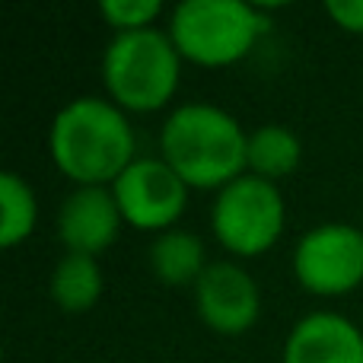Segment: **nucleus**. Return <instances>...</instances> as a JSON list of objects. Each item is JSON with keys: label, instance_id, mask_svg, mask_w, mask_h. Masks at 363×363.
I'll use <instances>...</instances> for the list:
<instances>
[{"label": "nucleus", "instance_id": "obj_1", "mask_svg": "<svg viewBox=\"0 0 363 363\" xmlns=\"http://www.w3.org/2000/svg\"><path fill=\"white\" fill-rule=\"evenodd\" d=\"M48 153L74 188L112 185L138 160V140L128 112L108 96H77L51 118Z\"/></svg>", "mask_w": 363, "mask_h": 363}, {"label": "nucleus", "instance_id": "obj_2", "mask_svg": "<svg viewBox=\"0 0 363 363\" xmlns=\"http://www.w3.org/2000/svg\"><path fill=\"white\" fill-rule=\"evenodd\" d=\"M249 131L213 102H182L160 128V157L188 188L220 191L245 176Z\"/></svg>", "mask_w": 363, "mask_h": 363}, {"label": "nucleus", "instance_id": "obj_3", "mask_svg": "<svg viewBox=\"0 0 363 363\" xmlns=\"http://www.w3.org/2000/svg\"><path fill=\"white\" fill-rule=\"evenodd\" d=\"M182 77V55L169 32H118L102 51V83L121 112L147 115L172 102Z\"/></svg>", "mask_w": 363, "mask_h": 363}, {"label": "nucleus", "instance_id": "obj_4", "mask_svg": "<svg viewBox=\"0 0 363 363\" xmlns=\"http://www.w3.org/2000/svg\"><path fill=\"white\" fill-rule=\"evenodd\" d=\"M169 38L182 61L230 67L252 55L268 32V16L245 0H182L169 13Z\"/></svg>", "mask_w": 363, "mask_h": 363}, {"label": "nucleus", "instance_id": "obj_5", "mask_svg": "<svg viewBox=\"0 0 363 363\" xmlns=\"http://www.w3.org/2000/svg\"><path fill=\"white\" fill-rule=\"evenodd\" d=\"M284 223H287V204L281 185L252 172L220 188L211 207L213 236L236 258H258L274 249Z\"/></svg>", "mask_w": 363, "mask_h": 363}, {"label": "nucleus", "instance_id": "obj_6", "mask_svg": "<svg viewBox=\"0 0 363 363\" xmlns=\"http://www.w3.org/2000/svg\"><path fill=\"white\" fill-rule=\"evenodd\" d=\"M294 277L313 296H345L363 284V230L328 220L300 236Z\"/></svg>", "mask_w": 363, "mask_h": 363}, {"label": "nucleus", "instance_id": "obj_7", "mask_svg": "<svg viewBox=\"0 0 363 363\" xmlns=\"http://www.w3.org/2000/svg\"><path fill=\"white\" fill-rule=\"evenodd\" d=\"M191 188L163 157H138L118 179L112 194L128 226L144 233H166L179 223Z\"/></svg>", "mask_w": 363, "mask_h": 363}, {"label": "nucleus", "instance_id": "obj_8", "mask_svg": "<svg viewBox=\"0 0 363 363\" xmlns=\"http://www.w3.org/2000/svg\"><path fill=\"white\" fill-rule=\"evenodd\" d=\"M198 319L217 335H245L262 315V290L239 262H211L191 287Z\"/></svg>", "mask_w": 363, "mask_h": 363}, {"label": "nucleus", "instance_id": "obj_9", "mask_svg": "<svg viewBox=\"0 0 363 363\" xmlns=\"http://www.w3.org/2000/svg\"><path fill=\"white\" fill-rule=\"evenodd\" d=\"M125 217L112 185H80L61 201L57 211V236L64 249L77 255H102L118 239Z\"/></svg>", "mask_w": 363, "mask_h": 363}, {"label": "nucleus", "instance_id": "obj_10", "mask_svg": "<svg viewBox=\"0 0 363 363\" xmlns=\"http://www.w3.org/2000/svg\"><path fill=\"white\" fill-rule=\"evenodd\" d=\"M284 363H363V332L347 315L309 313L290 328Z\"/></svg>", "mask_w": 363, "mask_h": 363}, {"label": "nucleus", "instance_id": "obj_11", "mask_svg": "<svg viewBox=\"0 0 363 363\" xmlns=\"http://www.w3.org/2000/svg\"><path fill=\"white\" fill-rule=\"evenodd\" d=\"M147 264H150L153 277L166 287H194L198 277L207 271V249L204 239L191 230H172L157 233L147 249Z\"/></svg>", "mask_w": 363, "mask_h": 363}, {"label": "nucleus", "instance_id": "obj_12", "mask_svg": "<svg viewBox=\"0 0 363 363\" xmlns=\"http://www.w3.org/2000/svg\"><path fill=\"white\" fill-rule=\"evenodd\" d=\"M303 160V140L294 128L268 121L249 131V144H245V169L258 179L281 182L290 172H296Z\"/></svg>", "mask_w": 363, "mask_h": 363}, {"label": "nucleus", "instance_id": "obj_13", "mask_svg": "<svg viewBox=\"0 0 363 363\" xmlns=\"http://www.w3.org/2000/svg\"><path fill=\"white\" fill-rule=\"evenodd\" d=\"M102 290H106V274H102L99 258L93 255L64 252L51 271V296L64 313H89L99 303Z\"/></svg>", "mask_w": 363, "mask_h": 363}, {"label": "nucleus", "instance_id": "obj_14", "mask_svg": "<svg viewBox=\"0 0 363 363\" xmlns=\"http://www.w3.org/2000/svg\"><path fill=\"white\" fill-rule=\"evenodd\" d=\"M38 223V198L19 172H0V245L26 242Z\"/></svg>", "mask_w": 363, "mask_h": 363}, {"label": "nucleus", "instance_id": "obj_15", "mask_svg": "<svg viewBox=\"0 0 363 363\" xmlns=\"http://www.w3.org/2000/svg\"><path fill=\"white\" fill-rule=\"evenodd\" d=\"M163 13L160 0H102L99 4V16L118 32H140V29H153V23Z\"/></svg>", "mask_w": 363, "mask_h": 363}, {"label": "nucleus", "instance_id": "obj_16", "mask_svg": "<svg viewBox=\"0 0 363 363\" xmlns=\"http://www.w3.org/2000/svg\"><path fill=\"white\" fill-rule=\"evenodd\" d=\"M325 16L338 29L363 35V0H325Z\"/></svg>", "mask_w": 363, "mask_h": 363}]
</instances>
